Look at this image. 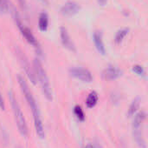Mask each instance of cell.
Segmentation results:
<instances>
[{
  "label": "cell",
  "mask_w": 148,
  "mask_h": 148,
  "mask_svg": "<svg viewBox=\"0 0 148 148\" xmlns=\"http://www.w3.org/2000/svg\"><path fill=\"white\" fill-rule=\"evenodd\" d=\"M132 70H133V72H135L138 76H140V77H141V78H145V77H146V71H145V69H144L143 66H141V65H135L133 66Z\"/></svg>",
  "instance_id": "cell-17"
},
{
  "label": "cell",
  "mask_w": 148,
  "mask_h": 148,
  "mask_svg": "<svg viewBox=\"0 0 148 148\" xmlns=\"http://www.w3.org/2000/svg\"><path fill=\"white\" fill-rule=\"evenodd\" d=\"M19 59H20V61H21V63H22V65H23V68H24V70H25V72H26V74H27L28 77H29V79H30V81H31L34 85H36V73H35V72L29 67V61L27 60V58H25V56L23 54L22 51H20Z\"/></svg>",
  "instance_id": "cell-10"
},
{
  "label": "cell",
  "mask_w": 148,
  "mask_h": 148,
  "mask_svg": "<svg viewBox=\"0 0 148 148\" xmlns=\"http://www.w3.org/2000/svg\"><path fill=\"white\" fill-rule=\"evenodd\" d=\"M34 68H35L36 76V78H38V80L41 85L42 91L44 97L49 101H51L53 99V93H52V89L50 86L49 79L48 78L45 69L43 68L41 61L38 58H36L34 60Z\"/></svg>",
  "instance_id": "cell-3"
},
{
  "label": "cell",
  "mask_w": 148,
  "mask_h": 148,
  "mask_svg": "<svg viewBox=\"0 0 148 148\" xmlns=\"http://www.w3.org/2000/svg\"><path fill=\"white\" fill-rule=\"evenodd\" d=\"M74 114L79 121L83 122L85 120V114L82 108L80 106H75L74 108Z\"/></svg>",
  "instance_id": "cell-16"
},
{
  "label": "cell",
  "mask_w": 148,
  "mask_h": 148,
  "mask_svg": "<svg viewBox=\"0 0 148 148\" xmlns=\"http://www.w3.org/2000/svg\"><path fill=\"white\" fill-rule=\"evenodd\" d=\"M97 3H98V4H99V5H101V6H104V5H106V4H107L108 0H97Z\"/></svg>",
  "instance_id": "cell-20"
},
{
  "label": "cell",
  "mask_w": 148,
  "mask_h": 148,
  "mask_svg": "<svg viewBox=\"0 0 148 148\" xmlns=\"http://www.w3.org/2000/svg\"><path fill=\"white\" fill-rule=\"evenodd\" d=\"M93 40H94L95 48L98 51V52L102 56L106 55V47H105V44H104V42L102 39L101 32L98 31H95L93 34Z\"/></svg>",
  "instance_id": "cell-11"
},
{
  "label": "cell",
  "mask_w": 148,
  "mask_h": 148,
  "mask_svg": "<svg viewBox=\"0 0 148 148\" xmlns=\"http://www.w3.org/2000/svg\"><path fill=\"white\" fill-rule=\"evenodd\" d=\"M38 27L40 31H46L49 27V16L46 12H42L38 18Z\"/></svg>",
  "instance_id": "cell-12"
},
{
  "label": "cell",
  "mask_w": 148,
  "mask_h": 148,
  "mask_svg": "<svg viewBox=\"0 0 148 148\" xmlns=\"http://www.w3.org/2000/svg\"><path fill=\"white\" fill-rule=\"evenodd\" d=\"M60 37H61V41L62 45L69 51L75 52V45L74 42L72 41L68 30L65 27H61L60 28Z\"/></svg>",
  "instance_id": "cell-8"
},
{
  "label": "cell",
  "mask_w": 148,
  "mask_h": 148,
  "mask_svg": "<svg viewBox=\"0 0 148 148\" xmlns=\"http://www.w3.org/2000/svg\"><path fill=\"white\" fill-rule=\"evenodd\" d=\"M81 10V6L75 1H69L65 3L61 8V13L65 17H72L77 14Z\"/></svg>",
  "instance_id": "cell-7"
},
{
  "label": "cell",
  "mask_w": 148,
  "mask_h": 148,
  "mask_svg": "<svg viewBox=\"0 0 148 148\" xmlns=\"http://www.w3.org/2000/svg\"><path fill=\"white\" fill-rule=\"evenodd\" d=\"M101 76L105 80H115L122 76V71L115 66H108L102 72Z\"/></svg>",
  "instance_id": "cell-9"
},
{
  "label": "cell",
  "mask_w": 148,
  "mask_h": 148,
  "mask_svg": "<svg viewBox=\"0 0 148 148\" xmlns=\"http://www.w3.org/2000/svg\"><path fill=\"white\" fill-rule=\"evenodd\" d=\"M43 4H45V5H48L49 4V0H40Z\"/></svg>",
  "instance_id": "cell-21"
},
{
  "label": "cell",
  "mask_w": 148,
  "mask_h": 148,
  "mask_svg": "<svg viewBox=\"0 0 148 148\" xmlns=\"http://www.w3.org/2000/svg\"><path fill=\"white\" fill-rule=\"evenodd\" d=\"M69 72L71 77L85 83H91L94 79L91 72L83 67H72Z\"/></svg>",
  "instance_id": "cell-6"
},
{
  "label": "cell",
  "mask_w": 148,
  "mask_h": 148,
  "mask_svg": "<svg viewBox=\"0 0 148 148\" xmlns=\"http://www.w3.org/2000/svg\"><path fill=\"white\" fill-rule=\"evenodd\" d=\"M9 10L8 0H0V13H4Z\"/></svg>",
  "instance_id": "cell-18"
},
{
  "label": "cell",
  "mask_w": 148,
  "mask_h": 148,
  "mask_svg": "<svg viewBox=\"0 0 148 148\" xmlns=\"http://www.w3.org/2000/svg\"><path fill=\"white\" fill-rule=\"evenodd\" d=\"M5 108V106H4V102H3V99L1 95V92H0V109L1 110H4Z\"/></svg>",
  "instance_id": "cell-19"
},
{
  "label": "cell",
  "mask_w": 148,
  "mask_h": 148,
  "mask_svg": "<svg viewBox=\"0 0 148 148\" xmlns=\"http://www.w3.org/2000/svg\"><path fill=\"white\" fill-rule=\"evenodd\" d=\"M85 148H95V147H94L92 145H90V144H89V145H87V146L85 147Z\"/></svg>",
  "instance_id": "cell-23"
},
{
  "label": "cell",
  "mask_w": 148,
  "mask_h": 148,
  "mask_svg": "<svg viewBox=\"0 0 148 148\" xmlns=\"http://www.w3.org/2000/svg\"><path fill=\"white\" fill-rule=\"evenodd\" d=\"M8 97L12 107V111H13V114H14V118H15V121H16V125L18 128V131L20 133V134L23 137H27L28 136V126L25 120V118L23 116V113L21 110V107L16 100V99L15 98V95L12 92H10L8 93Z\"/></svg>",
  "instance_id": "cell-2"
},
{
  "label": "cell",
  "mask_w": 148,
  "mask_h": 148,
  "mask_svg": "<svg viewBox=\"0 0 148 148\" xmlns=\"http://www.w3.org/2000/svg\"><path fill=\"white\" fill-rule=\"evenodd\" d=\"M15 19H16V23L18 28H19V31H20L21 34L23 36V38L26 39V41L29 44H30L31 45H33L34 47L37 48V50H38L39 49V44H38V42L36 41V38H35V36L33 35L32 31L22 23L19 17L16 14L15 15Z\"/></svg>",
  "instance_id": "cell-5"
},
{
  "label": "cell",
  "mask_w": 148,
  "mask_h": 148,
  "mask_svg": "<svg viewBox=\"0 0 148 148\" xmlns=\"http://www.w3.org/2000/svg\"><path fill=\"white\" fill-rule=\"evenodd\" d=\"M140 99L139 98H136L133 100L132 104L130 105L129 107V111H128V115L129 117H133L136 114L137 111L140 108Z\"/></svg>",
  "instance_id": "cell-15"
},
{
  "label": "cell",
  "mask_w": 148,
  "mask_h": 148,
  "mask_svg": "<svg viewBox=\"0 0 148 148\" xmlns=\"http://www.w3.org/2000/svg\"><path fill=\"white\" fill-rule=\"evenodd\" d=\"M94 147L95 148H103L102 147H101V145H100V144H99V143H96V144H95V147Z\"/></svg>",
  "instance_id": "cell-22"
},
{
  "label": "cell",
  "mask_w": 148,
  "mask_h": 148,
  "mask_svg": "<svg viewBox=\"0 0 148 148\" xmlns=\"http://www.w3.org/2000/svg\"><path fill=\"white\" fill-rule=\"evenodd\" d=\"M17 81L20 85L21 91L23 93V96H24L29 106L30 107V109L32 111L36 133L40 139H43L45 136V133H44V128H43V125H42V118H41V114H40V111L37 106V104H36L25 79L22 76L19 75L17 77Z\"/></svg>",
  "instance_id": "cell-1"
},
{
  "label": "cell",
  "mask_w": 148,
  "mask_h": 148,
  "mask_svg": "<svg viewBox=\"0 0 148 148\" xmlns=\"http://www.w3.org/2000/svg\"><path fill=\"white\" fill-rule=\"evenodd\" d=\"M98 99H99V96L97 94L96 92L93 91L91 92L88 95V98L86 99V106L88 108L91 109V108H94L96 104L98 103Z\"/></svg>",
  "instance_id": "cell-13"
},
{
  "label": "cell",
  "mask_w": 148,
  "mask_h": 148,
  "mask_svg": "<svg viewBox=\"0 0 148 148\" xmlns=\"http://www.w3.org/2000/svg\"><path fill=\"white\" fill-rule=\"evenodd\" d=\"M147 118V114L144 112H140L134 115L133 122V135L135 142L140 148H147V142L144 138L142 126Z\"/></svg>",
  "instance_id": "cell-4"
},
{
  "label": "cell",
  "mask_w": 148,
  "mask_h": 148,
  "mask_svg": "<svg viewBox=\"0 0 148 148\" xmlns=\"http://www.w3.org/2000/svg\"><path fill=\"white\" fill-rule=\"evenodd\" d=\"M129 33V29L128 28H122L121 30H119L116 32V35L114 37V42L116 44H120L123 39L126 38V36Z\"/></svg>",
  "instance_id": "cell-14"
}]
</instances>
